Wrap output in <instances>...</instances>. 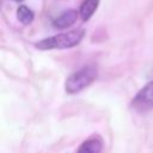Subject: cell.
Returning a JSON list of instances; mask_svg holds the SVG:
<instances>
[{
  "mask_svg": "<svg viewBox=\"0 0 153 153\" xmlns=\"http://www.w3.org/2000/svg\"><path fill=\"white\" fill-rule=\"evenodd\" d=\"M85 36V31L82 29H76L68 31L66 33H59L48 38H44L36 43V47L41 50H50V49H67L78 45Z\"/></svg>",
  "mask_w": 153,
  "mask_h": 153,
  "instance_id": "1",
  "label": "cell"
},
{
  "mask_svg": "<svg viewBox=\"0 0 153 153\" xmlns=\"http://www.w3.org/2000/svg\"><path fill=\"white\" fill-rule=\"evenodd\" d=\"M97 78V67L94 65H87L72 73L65 84L67 93H76L87 87Z\"/></svg>",
  "mask_w": 153,
  "mask_h": 153,
  "instance_id": "2",
  "label": "cell"
},
{
  "mask_svg": "<svg viewBox=\"0 0 153 153\" xmlns=\"http://www.w3.org/2000/svg\"><path fill=\"white\" fill-rule=\"evenodd\" d=\"M131 106L137 111H148L153 109V80L147 82L133 98Z\"/></svg>",
  "mask_w": 153,
  "mask_h": 153,
  "instance_id": "3",
  "label": "cell"
},
{
  "mask_svg": "<svg viewBox=\"0 0 153 153\" xmlns=\"http://www.w3.org/2000/svg\"><path fill=\"white\" fill-rule=\"evenodd\" d=\"M76 18H78V12L75 10H67L53 20V26L56 29H66L73 25L76 22Z\"/></svg>",
  "mask_w": 153,
  "mask_h": 153,
  "instance_id": "4",
  "label": "cell"
},
{
  "mask_svg": "<svg viewBox=\"0 0 153 153\" xmlns=\"http://www.w3.org/2000/svg\"><path fill=\"white\" fill-rule=\"evenodd\" d=\"M103 148V142L100 137L94 136L85 140L78 148L76 153H100Z\"/></svg>",
  "mask_w": 153,
  "mask_h": 153,
  "instance_id": "5",
  "label": "cell"
},
{
  "mask_svg": "<svg viewBox=\"0 0 153 153\" xmlns=\"http://www.w3.org/2000/svg\"><path fill=\"white\" fill-rule=\"evenodd\" d=\"M98 4H99V0H84L79 10V14L81 16V18L84 20H88L93 16L94 11L97 10Z\"/></svg>",
  "mask_w": 153,
  "mask_h": 153,
  "instance_id": "6",
  "label": "cell"
},
{
  "mask_svg": "<svg viewBox=\"0 0 153 153\" xmlns=\"http://www.w3.org/2000/svg\"><path fill=\"white\" fill-rule=\"evenodd\" d=\"M17 17L20 23L23 24H30L33 20V12L25 5H20L17 10Z\"/></svg>",
  "mask_w": 153,
  "mask_h": 153,
  "instance_id": "7",
  "label": "cell"
},
{
  "mask_svg": "<svg viewBox=\"0 0 153 153\" xmlns=\"http://www.w3.org/2000/svg\"><path fill=\"white\" fill-rule=\"evenodd\" d=\"M13 1H17V2H20V1H23V0H13Z\"/></svg>",
  "mask_w": 153,
  "mask_h": 153,
  "instance_id": "8",
  "label": "cell"
}]
</instances>
